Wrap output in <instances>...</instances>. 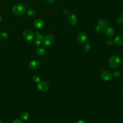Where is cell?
Returning a JSON list of instances; mask_svg holds the SVG:
<instances>
[{
    "mask_svg": "<svg viewBox=\"0 0 123 123\" xmlns=\"http://www.w3.org/2000/svg\"><path fill=\"white\" fill-rule=\"evenodd\" d=\"M12 11L15 15H21L25 12V7L22 3H16L13 6Z\"/></svg>",
    "mask_w": 123,
    "mask_h": 123,
    "instance_id": "1",
    "label": "cell"
},
{
    "mask_svg": "<svg viewBox=\"0 0 123 123\" xmlns=\"http://www.w3.org/2000/svg\"><path fill=\"white\" fill-rule=\"evenodd\" d=\"M122 59L118 56L114 55L111 57L109 61V64L111 67L115 68L119 66L122 63Z\"/></svg>",
    "mask_w": 123,
    "mask_h": 123,
    "instance_id": "2",
    "label": "cell"
},
{
    "mask_svg": "<svg viewBox=\"0 0 123 123\" xmlns=\"http://www.w3.org/2000/svg\"><path fill=\"white\" fill-rule=\"evenodd\" d=\"M54 37L51 35H48L45 36L43 39V44L46 47L51 46L54 42Z\"/></svg>",
    "mask_w": 123,
    "mask_h": 123,
    "instance_id": "3",
    "label": "cell"
},
{
    "mask_svg": "<svg viewBox=\"0 0 123 123\" xmlns=\"http://www.w3.org/2000/svg\"><path fill=\"white\" fill-rule=\"evenodd\" d=\"M23 36L25 40L30 41L34 38L35 34L32 30L27 29L24 31V32H23Z\"/></svg>",
    "mask_w": 123,
    "mask_h": 123,
    "instance_id": "4",
    "label": "cell"
},
{
    "mask_svg": "<svg viewBox=\"0 0 123 123\" xmlns=\"http://www.w3.org/2000/svg\"><path fill=\"white\" fill-rule=\"evenodd\" d=\"M100 76L105 81H110L112 78V74L108 71H103L101 72Z\"/></svg>",
    "mask_w": 123,
    "mask_h": 123,
    "instance_id": "5",
    "label": "cell"
},
{
    "mask_svg": "<svg viewBox=\"0 0 123 123\" xmlns=\"http://www.w3.org/2000/svg\"><path fill=\"white\" fill-rule=\"evenodd\" d=\"M37 89L41 92H46L48 90L49 86L45 82H39L37 84Z\"/></svg>",
    "mask_w": 123,
    "mask_h": 123,
    "instance_id": "6",
    "label": "cell"
},
{
    "mask_svg": "<svg viewBox=\"0 0 123 123\" xmlns=\"http://www.w3.org/2000/svg\"><path fill=\"white\" fill-rule=\"evenodd\" d=\"M77 39L79 42L81 43H85L88 40V37L86 34L84 32H80L78 34Z\"/></svg>",
    "mask_w": 123,
    "mask_h": 123,
    "instance_id": "7",
    "label": "cell"
},
{
    "mask_svg": "<svg viewBox=\"0 0 123 123\" xmlns=\"http://www.w3.org/2000/svg\"><path fill=\"white\" fill-rule=\"evenodd\" d=\"M44 22L40 18L36 19L34 22V25L35 27L37 29H41L44 26Z\"/></svg>",
    "mask_w": 123,
    "mask_h": 123,
    "instance_id": "8",
    "label": "cell"
},
{
    "mask_svg": "<svg viewBox=\"0 0 123 123\" xmlns=\"http://www.w3.org/2000/svg\"><path fill=\"white\" fill-rule=\"evenodd\" d=\"M44 37L43 35L40 34H38L36 35V38L34 41V44L37 47H39L42 44Z\"/></svg>",
    "mask_w": 123,
    "mask_h": 123,
    "instance_id": "9",
    "label": "cell"
},
{
    "mask_svg": "<svg viewBox=\"0 0 123 123\" xmlns=\"http://www.w3.org/2000/svg\"><path fill=\"white\" fill-rule=\"evenodd\" d=\"M104 33L106 36L109 37H111L114 35V31L112 28L110 26H107L105 27L104 29Z\"/></svg>",
    "mask_w": 123,
    "mask_h": 123,
    "instance_id": "10",
    "label": "cell"
},
{
    "mask_svg": "<svg viewBox=\"0 0 123 123\" xmlns=\"http://www.w3.org/2000/svg\"><path fill=\"white\" fill-rule=\"evenodd\" d=\"M39 66V62L37 60H33L29 63V67L32 69H36Z\"/></svg>",
    "mask_w": 123,
    "mask_h": 123,
    "instance_id": "11",
    "label": "cell"
},
{
    "mask_svg": "<svg viewBox=\"0 0 123 123\" xmlns=\"http://www.w3.org/2000/svg\"><path fill=\"white\" fill-rule=\"evenodd\" d=\"M77 21L76 16L74 14L70 15L68 18V23L71 25H74L76 24Z\"/></svg>",
    "mask_w": 123,
    "mask_h": 123,
    "instance_id": "12",
    "label": "cell"
},
{
    "mask_svg": "<svg viewBox=\"0 0 123 123\" xmlns=\"http://www.w3.org/2000/svg\"><path fill=\"white\" fill-rule=\"evenodd\" d=\"M114 42L117 45H122L123 44V37L120 36H117L114 38Z\"/></svg>",
    "mask_w": 123,
    "mask_h": 123,
    "instance_id": "13",
    "label": "cell"
},
{
    "mask_svg": "<svg viewBox=\"0 0 123 123\" xmlns=\"http://www.w3.org/2000/svg\"><path fill=\"white\" fill-rule=\"evenodd\" d=\"M26 13L29 16L33 17V16H35V15L36 14V12L34 9H33L32 8H29L27 10Z\"/></svg>",
    "mask_w": 123,
    "mask_h": 123,
    "instance_id": "14",
    "label": "cell"
},
{
    "mask_svg": "<svg viewBox=\"0 0 123 123\" xmlns=\"http://www.w3.org/2000/svg\"><path fill=\"white\" fill-rule=\"evenodd\" d=\"M46 50L43 47H40L37 49V53L40 56L43 55L46 53Z\"/></svg>",
    "mask_w": 123,
    "mask_h": 123,
    "instance_id": "15",
    "label": "cell"
},
{
    "mask_svg": "<svg viewBox=\"0 0 123 123\" xmlns=\"http://www.w3.org/2000/svg\"><path fill=\"white\" fill-rule=\"evenodd\" d=\"M29 117V114L27 112H24L21 115V118L22 120H27Z\"/></svg>",
    "mask_w": 123,
    "mask_h": 123,
    "instance_id": "16",
    "label": "cell"
},
{
    "mask_svg": "<svg viewBox=\"0 0 123 123\" xmlns=\"http://www.w3.org/2000/svg\"><path fill=\"white\" fill-rule=\"evenodd\" d=\"M98 25L103 26L104 27V28L105 27L108 26V25H109L108 22L106 20H99L98 22Z\"/></svg>",
    "mask_w": 123,
    "mask_h": 123,
    "instance_id": "17",
    "label": "cell"
},
{
    "mask_svg": "<svg viewBox=\"0 0 123 123\" xmlns=\"http://www.w3.org/2000/svg\"><path fill=\"white\" fill-rule=\"evenodd\" d=\"M104 29V27L101 25H97L95 28V31L97 33H100L101 32H102Z\"/></svg>",
    "mask_w": 123,
    "mask_h": 123,
    "instance_id": "18",
    "label": "cell"
},
{
    "mask_svg": "<svg viewBox=\"0 0 123 123\" xmlns=\"http://www.w3.org/2000/svg\"><path fill=\"white\" fill-rule=\"evenodd\" d=\"M0 38L2 40H6L8 38V35L5 32H1L0 33Z\"/></svg>",
    "mask_w": 123,
    "mask_h": 123,
    "instance_id": "19",
    "label": "cell"
},
{
    "mask_svg": "<svg viewBox=\"0 0 123 123\" xmlns=\"http://www.w3.org/2000/svg\"><path fill=\"white\" fill-rule=\"evenodd\" d=\"M32 79H33V81L36 83H38L40 80V77L37 75H34L32 77Z\"/></svg>",
    "mask_w": 123,
    "mask_h": 123,
    "instance_id": "20",
    "label": "cell"
},
{
    "mask_svg": "<svg viewBox=\"0 0 123 123\" xmlns=\"http://www.w3.org/2000/svg\"><path fill=\"white\" fill-rule=\"evenodd\" d=\"M121 71L119 70H117L113 72L112 75H113L115 77H118V76H120L121 75Z\"/></svg>",
    "mask_w": 123,
    "mask_h": 123,
    "instance_id": "21",
    "label": "cell"
},
{
    "mask_svg": "<svg viewBox=\"0 0 123 123\" xmlns=\"http://www.w3.org/2000/svg\"><path fill=\"white\" fill-rule=\"evenodd\" d=\"M84 49L85 52H88L90 50V46L88 44H86L84 47Z\"/></svg>",
    "mask_w": 123,
    "mask_h": 123,
    "instance_id": "22",
    "label": "cell"
},
{
    "mask_svg": "<svg viewBox=\"0 0 123 123\" xmlns=\"http://www.w3.org/2000/svg\"><path fill=\"white\" fill-rule=\"evenodd\" d=\"M117 23L118 24H123V16H120L117 19Z\"/></svg>",
    "mask_w": 123,
    "mask_h": 123,
    "instance_id": "23",
    "label": "cell"
},
{
    "mask_svg": "<svg viewBox=\"0 0 123 123\" xmlns=\"http://www.w3.org/2000/svg\"><path fill=\"white\" fill-rule=\"evenodd\" d=\"M106 44L108 45H111L113 43V41L111 39H108L106 41Z\"/></svg>",
    "mask_w": 123,
    "mask_h": 123,
    "instance_id": "24",
    "label": "cell"
},
{
    "mask_svg": "<svg viewBox=\"0 0 123 123\" xmlns=\"http://www.w3.org/2000/svg\"><path fill=\"white\" fill-rule=\"evenodd\" d=\"M12 123H23V122L21 120L19 119H16L12 121Z\"/></svg>",
    "mask_w": 123,
    "mask_h": 123,
    "instance_id": "25",
    "label": "cell"
},
{
    "mask_svg": "<svg viewBox=\"0 0 123 123\" xmlns=\"http://www.w3.org/2000/svg\"><path fill=\"white\" fill-rule=\"evenodd\" d=\"M77 123H86V122L84 121V120H79Z\"/></svg>",
    "mask_w": 123,
    "mask_h": 123,
    "instance_id": "26",
    "label": "cell"
},
{
    "mask_svg": "<svg viewBox=\"0 0 123 123\" xmlns=\"http://www.w3.org/2000/svg\"><path fill=\"white\" fill-rule=\"evenodd\" d=\"M54 0H46V1H47V2L49 4H51L52 3H53Z\"/></svg>",
    "mask_w": 123,
    "mask_h": 123,
    "instance_id": "27",
    "label": "cell"
},
{
    "mask_svg": "<svg viewBox=\"0 0 123 123\" xmlns=\"http://www.w3.org/2000/svg\"><path fill=\"white\" fill-rule=\"evenodd\" d=\"M0 123H4L3 122V121H2V120H0Z\"/></svg>",
    "mask_w": 123,
    "mask_h": 123,
    "instance_id": "28",
    "label": "cell"
},
{
    "mask_svg": "<svg viewBox=\"0 0 123 123\" xmlns=\"http://www.w3.org/2000/svg\"><path fill=\"white\" fill-rule=\"evenodd\" d=\"M121 95H122V97L123 98V92L122 93V94H121Z\"/></svg>",
    "mask_w": 123,
    "mask_h": 123,
    "instance_id": "29",
    "label": "cell"
},
{
    "mask_svg": "<svg viewBox=\"0 0 123 123\" xmlns=\"http://www.w3.org/2000/svg\"><path fill=\"white\" fill-rule=\"evenodd\" d=\"M1 21V16L0 15V22Z\"/></svg>",
    "mask_w": 123,
    "mask_h": 123,
    "instance_id": "30",
    "label": "cell"
},
{
    "mask_svg": "<svg viewBox=\"0 0 123 123\" xmlns=\"http://www.w3.org/2000/svg\"><path fill=\"white\" fill-rule=\"evenodd\" d=\"M122 67H123V64L122 65Z\"/></svg>",
    "mask_w": 123,
    "mask_h": 123,
    "instance_id": "31",
    "label": "cell"
}]
</instances>
